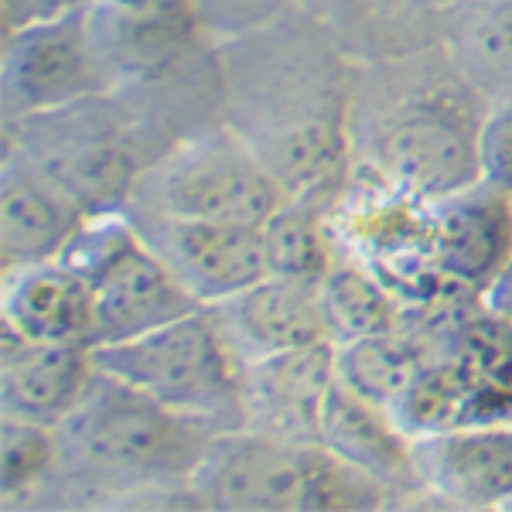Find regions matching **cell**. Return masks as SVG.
Wrapping results in <instances>:
<instances>
[{
  "label": "cell",
  "mask_w": 512,
  "mask_h": 512,
  "mask_svg": "<svg viewBox=\"0 0 512 512\" xmlns=\"http://www.w3.org/2000/svg\"><path fill=\"white\" fill-rule=\"evenodd\" d=\"M59 465V437L52 427L0 417V492L4 499L35 489Z\"/></svg>",
  "instance_id": "cell-23"
},
{
  "label": "cell",
  "mask_w": 512,
  "mask_h": 512,
  "mask_svg": "<svg viewBox=\"0 0 512 512\" xmlns=\"http://www.w3.org/2000/svg\"><path fill=\"white\" fill-rule=\"evenodd\" d=\"M506 509H512V502H509V506H506Z\"/></svg>",
  "instance_id": "cell-28"
},
{
  "label": "cell",
  "mask_w": 512,
  "mask_h": 512,
  "mask_svg": "<svg viewBox=\"0 0 512 512\" xmlns=\"http://www.w3.org/2000/svg\"><path fill=\"white\" fill-rule=\"evenodd\" d=\"M482 297H485V304H489L495 315L506 318L509 325H512V260H509V267L502 270L499 277H495V284Z\"/></svg>",
  "instance_id": "cell-27"
},
{
  "label": "cell",
  "mask_w": 512,
  "mask_h": 512,
  "mask_svg": "<svg viewBox=\"0 0 512 512\" xmlns=\"http://www.w3.org/2000/svg\"><path fill=\"white\" fill-rule=\"evenodd\" d=\"M96 376L89 345L31 342L4 325L0 332V417L59 427Z\"/></svg>",
  "instance_id": "cell-13"
},
{
  "label": "cell",
  "mask_w": 512,
  "mask_h": 512,
  "mask_svg": "<svg viewBox=\"0 0 512 512\" xmlns=\"http://www.w3.org/2000/svg\"><path fill=\"white\" fill-rule=\"evenodd\" d=\"M420 489L465 509H506L512 502V424L454 427L414 437Z\"/></svg>",
  "instance_id": "cell-15"
},
{
  "label": "cell",
  "mask_w": 512,
  "mask_h": 512,
  "mask_svg": "<svg viewBox=\"0 0 512 512\" xmlns=\"http://www.w3.org/2000/svg\"><path fill=\"white\" fill-rule=\"evenodd\" d=\"M335 379L332 338L250 362L243 366V427L294 441H318L321 407Z\"/></svg>",
  "instance_id": "cell-12"
},
{
  "label": "cell",
  "mask_w": 512,
  "mask_h": 512,
  "mask_svg": "<svg viewBox=\"0 0 512 512\" xmlns=\"http://www.w3.org/2000/svg\"><path fill=\"white\" fill-rule=\"evenodd\" d=\"M451 48L458 69L489 93L512 96V0H465Z\"/></svg>",
  "instance_id": "cell-21"
},
{
  "label": "cell",
  "mask_w": 512,
  "mask_h": 512,
  "mask_svg": "<svg viewBox=\"0 0 512 512\" xmlns=\"http://www.w3.org/2000/svg\"><path fill=\"white\" fill-rule=\"evenodd\" d=\"M478 127L465 103L454 96H420L403 103L376 134L373 164L386 188L437 202L482 181L478 168Z\"/></svg>",
  "instance_id": "cell-7"
},
{
  "label": "cell",
  "mask_w": 512,
  "mask_h": 512,
  "mask_svg": "<svg viewBox=\"0 0 512 512\" xmlns=\"http://www.w3.org/2000/svg\"><path fill=\"white\" fill-rule=\"evenodd\" d=\"M287 198L280 178L243 137L205 134L151 158L127 209L263 226Z\"/></svg>",
  "instance_id": "cell-6"
},
{
  "label": "cell",
  "mask_w": 512,
  "mask_h": 512,
  "mask_svg": "<svg viewBox=\"0 0 512 512\" xmlns=\"http://www.w3.org/2000/svg\"><path fill=\"white\" fill-rule=\"evenodd\" d=\"M89 212L45 178L35 164L4 147L0 168V270L55 260Z\"/></svg>",
  "instance_id": "cell-16"
},
{
  "label": "cell",
  "mask_w": 512,
  "mask_h": 512,
  "mask_svg": "<svg viewBox=\"0 0 512 512\" xmlns=\"http://www.w3.org/2000/svg\"><path fill=\"white\" fill-rule=\"evenodd\" d=\"M318 444L386 492H424L414 461V437L396 424L390 410L362 400L338 379L321 407Z\"/></svg>",
  "instance_id": "cell-18"
},
{
  "label": "cell",
  "mask_w": 512,
  "mask_h": 512,
  "mask_svg": "<svg viewBox=\"0 0 512 512\" xmlns=\"http://www.w3.org/2000/svg\"><path fill=\"white\" fill-rule=\"evenodd\" d=\"M216 434L212 424L164 407L103 369H96L76 410L55 427L62 465L76 478L117 489L188 485Z\"/></svg>",
  "instance_id": "cell-1"
},
{
  "label": "cell",
  "mask_w": 512,
  "mask_h": 512,
  "mask_svg": "<svg viewBox=\"0 0 512 512\" xmlns=\"http://www.w3.org/2000/svg\"><path fill=\"white\" fill-rule=\"evenodd\" d=\"M0 321L31 342H65L96 349L93 287L55 260L0 270Z\"/></svg>",
  "instance_id": "cell-17"
},
{
  "label": "cell",
  "mask_w": 512,
  "mask_h": 512,
  "mask_svg": "<svg viewBox=\"0 0 512 512\" xmlns=\"http://www.w3.org/2000/svg\"><path fill=\"white\" fill-rule=\"evenodd\" d=\"M113 93L82 4L28 28L4 31V117L21 120L76 99Z\"/></svg>",
  "instance_id": "cell-8"
},
{
  "label": "cell",
  "mask_w": 512,
  "mask_h": 512,
  "mask_svg": "<svg viewBox=\"0 0 512 512\" xmlns=\"http://www.w3.org/2000/svg\"><path fill=\"white\" fill-rule=\"evenodd\" d=\"M93 362L103 373L127 379L185 417L216 431L243 427V366L229 349L212 308H195L130 342L96 345Z\"/></svg>",
  "instance_id": "cell-4"
},
{
  "label": "cell",
  "mask_w": 512,
  "mask_h": 512,
  "mask_svg": "<svg viewBox=\"0 0 512 512\" xmlns=\"http://www.w3.org/2000/svg\"><path fill=\"white\" fill-rule=\"evenodd\" d=\"M59 260L93 287L96 345L130 342L205 308L140 239L123 209L86 216Z\"/></svg>",
  "instance_id": "cell-5"
},
{
  "label": "cell",
  "mask_w": 512,
  "mask_h": 512,
  "mask_svg": "<svg viewBox=\"0 0 512 512\" xmlns=\"http://www.w3.org/2000/svg\"><path fill=\"white\" fill-rule=\"evenodd\" d=\"M318 297L332 342L390 332V328H400L403 318H407V308H403L400 297L366 263L342 253L335 256L332 270L318 284Z\"/></svg>",
  "instance_id": "cell-20"
},
{
  "label": "cell",
  "mask_w": 512,
  "mask_h": 512,
  "mask_svg": "<svg viewBox=\"0 0 512 512\" xmlns=\"http://www.w3.org/2000/svg\"><path fill=\"white\" fill-rule=\"evenodd\" d=\"M82 0H0V18H4V31L28 28V24L59 18V14L79 7Z\"/></svg>",
  "instance_id": "cell-25"
},
{
  "label": "cell",
  "mask_w": 512,
  "mask_h": 512,
  "mask_svg": "<svg viewBox=\"0 0 512 512\" xmlns=\"http://www.w3.org/2000/svg\"><path fill=\"white\" fill-rule=\"evenodd\" d=\"M147 246L198 304H219L270 274L263 229L246 222L161 216L147 209H123Z\"/></svg>",
  "instance_id": "cell-9"
},
{
  "label": "cell",
  "mask_w": 512,
  "mask_h": 512,
  "mask_svg": "<svg viewBox=\"0 0 512 512\" xmlns=\"http://www.w3.org/2000/svg\"><path fill=\"white\" fill-rule=\"evenodd\" d=\"M239 366L328 338L318 287L267 274L246 291L209 304Z\"/></svg>",
  "instance_id": "cell-14"
},
{
  "label": "cell",
  "mask_w": 512,
  "mask_h": 512,
  "mask_svg": "<svg viewBox=\"0 0 512 512\" xmlns=\"http://www.w3.org/2000/svg\"><path fill=\"white\" fill-rule=\"evenodd\" d=\"M434 267L448 284L485 294L512 260V195L489 181L427 202Z\"/></svg>",
  "instance_id": "cell-11"
},
{
  "label": "cell",
  "mask_w": 512,
  "mask_h": 512,
  "mask_svg": "<svg viewBox=\"0 0 512 512\" xmlns=\"http://www.w3.org/2000/svg\"><path fill=\"white\" fill-rule=\"evenodd\" d=\"M263 250H267V270L274 277L301 280L318 287L335 263V246L328 243L325 226L311 212V205L287 198L284 205L263 222Z\"/></svg>",
  "instance_id": "cell-22"
},
{
  "label": "cell",
  "mask_w": 512,
  "mask_h": 512,
  "mask_svg": "<svg viewBox=\"0 0 512 512\" xmlns=\"http://www.w3.org/2000/svg\"><path fill=\"white\" fill-rule=\"evenodd\" d=\"M82 14L113 89L164 79L205 24L198 0H82Z\"/></svg>",
  "instance_id": "cell-10"
},
{
  "label": "cell",
  "mask_w": 512,
  "mask_h": 512,
  "mask_svg": "<svg viewBox=\"0 0 512 512\" xmlns=\"http://www.w3.org/2000/svg\"><path fill=\"white\" fill-rule=\"evenodd\" d=\"M4 147L35 164L89 216L127 209L140 175L151 164L140 154L134 117H127L113 93L7 120Z\"/></svg>",
  "instance_id": "cell-3"
},
{
  "label": "cell",
  "mask_w": 512,
  "mask_h": 512,
  "mask_svg": "<svg viewBox=\"0 0 512 512\" xmlns=\"http://www.w3.org/2000/svg\"><path fill=\"white\" fill-rule=\"evenodd\" d=\"M202 506L216 509H369L383 485L355 472L318 441L263 434L253 427L219 431L188 482Z\"/></svg>",
  "instance_id": "cell-2"
},
{
  "label": "cell",
  "mask_w": 512,
  "mask_h": 512,
  "mask_svg": "<svg viewBox=\"0 0 512 512\" xmlns=\"http://www.w3.org/2000/svg\"><path fill=\"white\" fill-rule=\"evenodd\" d=\"M202 4V18H226L233 21L236 28H246V24H256L263 14H270L280 0H198Z\"/></svg>",
  "instance_id": "cell-26"
},
{
  "label": "cell",
  "mask_w": 512,
  "mask_h": 512,
  "mask_svg": "<svg viewBox=\"0 0 512 512\" xmlns=\"http://www.w3.org/2000/svg\"><path fill=\"white\" fill-rule=\"evenodd\" d=\"M478 168H482V181L512 195V96H502L492 110L482 113Z\"/></svg>",
  "instance_id": "cell-24"
},
{
  "label": "cell",
  "mask_w": 512,
  "mask_h": 512,
  "mask_svg": "<svg viewBox=\"0 0 512 512\" xmlns=\"http://www.w3.org/2000/svg\"><path fill=\"white\" fill-rule=\"evenodd\" d=\"M431 355V345L414 328L400 325L390 332L335 342V373L342 386L393 414L400 396L410 390Z\"/></svg>",
  "instance_id": "cell-19"
}]
</instances>
